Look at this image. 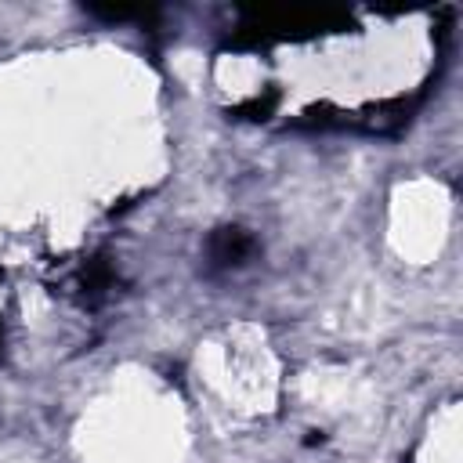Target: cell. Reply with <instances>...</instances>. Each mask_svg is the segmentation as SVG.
Returning a JSON list of instances; mask_svg holds the SVG:
<instances>
[{
  "instance_id": "cell-1",
  "label": "cell",
  "mask_w": 463,
  "mask_h": 463,
  "mask_svg": "<svg viewBox=\"0 0 463 463\" xmlns=\"http://www.w3.org/2000/svg\"><path fill=\"white\" fill-rule=\"evenodd\" d=\"M445 11H250L217 61L260 65L232 90L246 119L286 116L293 127L394 130L423 101L445 47Z\"/></svg>"
},
{
  "instance_id": "cell-2",
  "label": "cell",
  "mask_w": 463,
  "mask_h": 463,
  "mask_svg": "<svg viewBox=\"0 0 463 463\" xmlns=\"http://www.w3.org/2000/svg\"><path fill=\"white\" fill-rule=\"evenodd\" d=\"M253 250H257V242H253V235L242 232V228H221V232H213L210 242H206L210 268H217V271L242 268V264L253 257Z\"/></svg>"
}]
</instances>
